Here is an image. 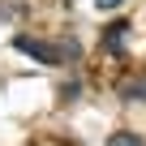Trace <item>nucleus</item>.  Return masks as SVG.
Wrapping results in <instances>:
<instances>
[{"instance_id": "nucleus-5", "label": "nucleus", "mask_w": 146, "mask_h": 146, "mask_svg": "<svg viewBox=\"0 0 146 146\" xmlns=\"http://www.w3.org/2000/svg\"><path fill=\"white\" fill-rule=\"evenodd\" d=\"M95 5H99V9H120L125 0H95Z\"/></svg>"}, {"instance_id": "nucleus-1", "label": "nucleus", "mask_w": 146, "mask_h": 146, "mask_svg": "<svg viewBox=\"0 0 146 146\" xmlns=\"http://www.w3.org/2000/svg\"><path fill=\"white\" fill-rule=\"evenodd\" d=\"M13 47H17V52H26V56H35L39 64H60V47H52V43H43V39L17 35V39H13Z\"/></svg>"}, {"instance_id": "nucleus-3", "label": "nucleus", "mask_w": 146, "mask_h": 146, "mask_svg": "<svg viewBox=\"0 0 146 146\" xmlns=\"http://www.w3.org/2000/svg\"><path fill=\"white\" fill-rule=\"evenodd\" d=\"M108 146H146V142H142V133H133V129H116V133L108 137Z\"/></svg>"}, {"instance_id": "nucleus-4", "label": "nucleus", "mask_w": 146, "mask_h": 146, "mask_svg": "<svg viewBox=\"0 0 146 146\" xmlns=\"http://www.w3.org/2000/svg\"><path fill=\"white\" fill-rule=\"evenodd\" d=\"M120 99H146V82H125L120 86Z\"/></svg>"}, {"instance_id": "nucleus-2", "label": "nucleus", "mask_w": 146, "mask_h": 146, "mask_svg": "<svg viewBox=\"0 0 146 146\" xmlns=\"http://www.w3.org/2000/svg\"><path fill=\"white\" fill-rule=\"evenodd\" d=\"M129 30H133L129 22H112V26L103 30V47H108V52H120V47H125V39H129Z\"/></svg>"}]
</instances>
